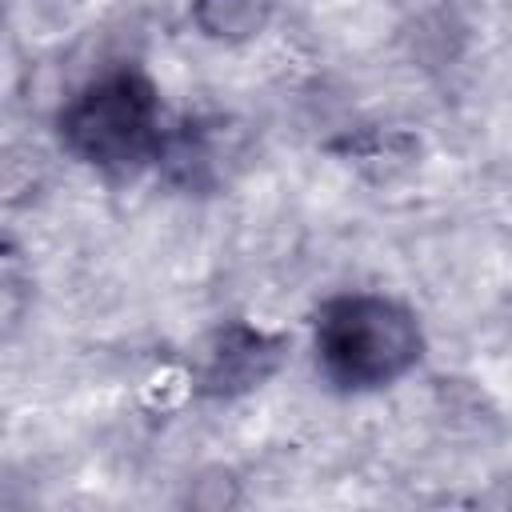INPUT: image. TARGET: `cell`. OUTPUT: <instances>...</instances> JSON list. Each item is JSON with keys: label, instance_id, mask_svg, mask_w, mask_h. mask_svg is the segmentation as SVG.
<instances>
[{"label": "cell", "instance_id": "3957f363", "mask_svg": "<svg viewBox=\"0 0 512 512\" xmlns=\"http://www.w3.org/2000/svg\"><path fill=\"white\" fill-rule=\"evenodd\" d=\"M276 360H280V336H268L248 324L220 328V336L204 360V388L216 396L244 392V388L260 384L276 368Z\"/></svg>", "mask_w": 512, "mask_h": 512}, {"label": "cell", "instance_id": "277c9868", "mask_svg": "<svg viewBox=\"0 0 512 512\" xmlns=\"http://www.w3.org/2000/svg\"><path fill=\"white\" fill-rule=\"evenodd\" d=\"M272 0H192V20L212 40H248L264 32Z\"/></svg>", "mask_w": 512, "mask_h": 512}, {"label": "cell", "instance_id": "7a4b0ae2", "mask_svg": "<svg viewBox=\"0 0 512 512\" xmlns=\"http://www.w3.org/2000/svg\"><path fill=\"white\" fill-rule=\"evenodd\" d=\"M420 352V324L392 296L340 292L316 312V360L336 388H384L412 372Z\"/></svg>", "mask_w": 512, "mask_h": 512}, {"label": "cell", "instance_id": "6da1fadb", "mask_svg": "<svg viewBox=\"0 0 512 512\" xmlns=\"http://www.w3.org/2000/svg\"><path fill=\"white\" fill-rule=\"evenodd\" d=\"M60 144L88 168L124 176L144 168L164 148V108L160 88L148 72L116 64L92 76L60 108Z\"/></svg>", "mask_w": 512, "mask_h": 512}]
</instances>
